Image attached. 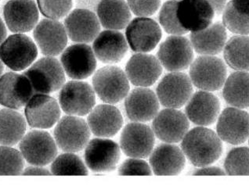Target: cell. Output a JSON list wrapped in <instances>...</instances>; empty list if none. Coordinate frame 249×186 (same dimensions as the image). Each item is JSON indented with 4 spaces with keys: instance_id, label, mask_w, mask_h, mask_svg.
<instances>
[{
    "instance_id": "19",
    "label": "cell",
    "mask_w": 249,
    "mask_h": 186,
    "mask_svg": "<svg viewBox=\"0 0 249 186\" xmlns=\"http://www.w3.org/2000/svg\"><path fill=\"white\" fill-rule=\"evenodd\" d=\"M60 116L58 102L47 94H35L25 106V117L33 128H51L58 122Z\"/></svg>"
},
{
    "instance_id": "12",
    "label": "cell",
    "mask_w": 249,
    "mask_h": 186,
    "mask_svg": "<svg viewBox=\"0 0 249 186\" xmlns=\"http://www.w3.org/2000/svg\"><path fill=\"white\" fill-rule=\"evenodd\" d=\"M161 29L155 20L138 17L127 25L125 38L131 50L136 52H150L161 41Z\"/></svg>"
},
{
    "instance_id": "3",
    "label": "cell",
    "mask_w": 249,
    "mask_h": 186,
    "mask_svg": "<svg viewBox=\"0 0 249 186\" xmlns=\"http://www.w3.org/2000/svg\"><path fill=\"white\" fill-rule=\"evenodd\" d=\"M92 85L99 98L109 104L120 102L129 94V79L119 67L106 66L97 70Z\"/></svg>"
},
{
    "instance_id": "18",
    "label": "cell",
    "mask_w": 249,
    "mask_h": 186,
    "mask_svg": "<svg viewBox=\"0 0 249 186\" xmlns=\"http://www.w3.org/2000/svg\"><path fill=\"white\" fill-rule=\"evenodd\" d=\"M35 41L42 54L56 56L65 50L68 34L64 25L58 20L44 19L35 27Z\"/></svg>"
},
{
    "instance_id": "25",
    "label": "cell",
    "mask_w": 249,
    "mask_h": 186,
    "mask_svg": "<svg viewBox=\"0 0 249 186\" xmlns=\"http://www.w3.org/2000/svg\"><path fill=\"white\" fill-rule=\"evenodd\" d=\"M127 116L136 122L153 120L159 110L157 95L146 87H140L127 95L124 101Z\"/></svg>"
},
{
    "instance_id": "44",
    "label": "cell",
    "mask_w": 249,
    "mask_h": 186,
    "mask_svg": "<svg viewBox=\"0 0 249 186\" xmlns=\"http://www.w3.org/2000/svg\"><path fill=\"white\" fill-rule=\"evenodd\" d=\"M211 5L215 14H220L227 5V0H206Z\"/></svg>"
},
{
    "instance_id": "15",
    "label": "cell",
    "mask_w": 249,
    "mask_h": 186,
    "mask_svg": "<svg viewBox=\"0 0 249 186\" xmlns=\"http://www.w3.org/2000/svg\"><path fill=\"white\" fill-rule=\"evenodd\" d=\"M216 131L222 141L242 144L249 138V113L233 106L226 108L218 118Z\"/></svg>"
},
{
    "instance_id": "27",
    "label": "cell",
    "mask_w": 249,
    "mask_h": 186,
    "mask_svg": "<svg viewBox=\"0 0 249 186\" xmlns=\"http://www.w3.org/2000/svg\"><path fill=\"white\" fill-rule=\"evenodd\" d=\"M91 132L101 138L112 137L119 132L123 124V118L119 109L112 104H101L89 114L87 119Z\"/></svg>"
},
{
    "instance_id": "24",
    "label": "cell",
    "mask_w": 249,
    "mask_h": 186,
    "mask_svg": "<svg viewBox=\"0 0 249 186\" xmlns=\"http://www.w3.org/2000/svg\"><path fill=\"white\" fill-rule=\"evenodd\" d=\"M215 11L206 0H180L177 17L187 32H198L211 25Z\"/></svg>"
},
{
    "instance_id": "33",
    "label": "cell",
    "mask_w": 249,
    "mask_h": 186,
    "mask_svg": "<svg viewBox=\"0 0 249 186\" xmlns=\"http://www.w3.org/2000/svg\"><path fill=\"white\" fill-rule=\"evenodd\" d=\"M223 24L234 34H249V0H231L223 11Z\"/></svg>"
},
{
    "instance_id": "10",
    "label": "cell",
    "mask_w": 249,
    "mask_h": 186,
    "mask_svg": "<svg viewBox=\"0 0 249 186\" xmlns=\"http://www.w3.org/2000/svg\"><path fill=\"white\" fill-rule=\"evenodd\" d=\"M158 59L171 72L186 70L193 62V46L186 37L171 35L159 47Z\"/></svg>"
},
{
    "instance_id": "28",
    "label": "cell",
    "mask_w": 249,
    "mask_h": 186,
    "mask_svg": "<svg viewBox=\"0 0 249 186\" xmlns=\"http://www.w3.org/2000/svg\"><path fill=\"white\" fill-rule=\"evenodd\" d=\"M150 164L157 175H177L184 168L186 156L178 146L165 143L153 150Z\"/></svg>"
},
{
    "instance_id": "47",
    "label": "cell",
    "mask_w": 249,
    "mask_h": 186,
    "mask_svg": "<svg viewBox=\"0 0 249 186\" xmlns=\"http://www.w3.org/2000/svg\"><path fill=\"white\" fill-rule=\"evenodd\" d=\"M173 1H179V0H173Z\"/></svg>"
},
{
    "instance_id": "2",
    "label": "cell",
    "mask_w": 249,
    "mask_h": 186,
    "mask_svg": "<svg viewBox=\"0 0 249 186\" xmlns=\"http://www.w3.org/2000/svg\"><path fill=\"white\" fill-rule=\"evenodd\" d=\"M30 82L35 94H50L65 85V70L53 56L40 59L24 72Z\"/></svg>"
},
{
    "instance_id": "26",
    "label": "cell",
    "mask_w": 249,
    "mask_h": 186,
    "mask_svg": "<svg viewBox=\"0 0 249 186\" xmlns=\"http://www.w3.org/2000/svg\"><path fill=\"white\" fill-rule=\"evenodd\" d=\"M126 38L116 30L99 33L92 45L95 56L105 64H115L124 58L128 51Z\"/></svg>"
},
{
    "instance_id": "14",
    "label": "cell",
    "mask_w": 249,
    "mask_h": 186,
    "mask_svg": "<svg viewBox=\"0 0 249 186\" xmlns=\"http://www.w3.org/2000/svg\"><path fill=\"white\" fill-rule=\"evenodd\" d=\"M121 151L119 145L106 138H94L85 150V161L93 172H109L115 170Z\"/></svg>"
},
{
    "instance_id": "29",
    "label": "cell",
    "mask_w": 249,
    "mask_h": 186,
    "mask_svg": "<svg viewBox=\"0 0 249 186\" xmlns=\"http://www.w3.org/2000/svg\"><path fill=\"white\" fill-rule=\"evenodd\" d=\"M191 45L201 55L215 56L223 51L227 43V30L223 24L216 22L191 34Z\"/></svg>"
},
{
    "instance_id": "8",
    "label": "cell",
    "mask_w": 249,
    "mask_h": 186,
    "mask_svg": "<svg viewBox=\"0 0 249 186\" xmlns=\"http://www.w3.org/2000/svg\"><path fill=\"white\" fill-rule=\"evenodd\" d=\"M192 95L193 83L189 76L180 71L166 74L158 85V99L166 108H180Z\"/></svg>"
},
{
    "instance_id": "13",
    "label": "cell",
    "mask_w": 249,
    "mask_h": 186,
    "mask_svg": "<svg viewBox=\"0 0 249 186\" xmlns=\"http://www.w3.org/2000/svg\"><path fill=\"white\" fill-rule=\"evenodd\" d=\"M63 68L71 78L82 80L92 75L97 68V59L90 46L78 43L63 51L60 57Z\"/></svg>"
},
{
    "instance_id": "5",
    "label": "cell",
    "mask_w": 249,
    "mask_h": 186,
    "mask_svg": "<svg viewBox=\"0 0 249 186\" xmlns=\"http://www.w3.org/2000/svg\"><path fill=\"white\" fill-rule=\"evenodd\" d=\"M38 56V49L32 38L23 33H16L0 45V60L15 71L25 70Z\"/></svg>"
},
{
    "instance_id": "20",
    "label": "cell",
    "mask_w": 249,
    "mask_h": 186,
    "mask_svg": "<svg viewBox=\"0 0 249 186\" xmlns=\"http://www.w3.org/2000/svg\"><path fill=\"white\" fill-rule=\"evenodd\" d=\"M65 28L71 40L79 43H89L100 33L101 24L94 13L85 9H76L67 16Z\"/></svg>"
},
{
    "instance_id": "22",
    "label": "cell",
    "mask_w": 249,
    "mask_h": 186,
    "mask_svg": "<svg viewBox=\"0 0 249 186\" xmlns=\"http://www.w3.org/2000/svg\"><path fill=\"white\" fill-rule=\"evenodd\" d=\"M3 15L11 32H30L38 23V6L34 0H10L5 5Z\"/></svg>"
},
{
    "instance_id": "41",
    "label": "cell",
    "mask_w": 249,
    "mask_h": 186,
    "mask_svg": "<svg viewBox=\"0 0 249 186\" xmlns=\"http://www.w3.org/2000/svg\"><path fill=\"white\" fill-rule=\"evenodd\" d=\"M131 11L138 17L151 16L161 6V0H127Z\"/></svg>"
},
{
    "instance_id": "17",
    "label": "cell",
    "mask_w": 249,
    "mask_h": 186,
    "mask_svg": "<svg viewBox=\"0 0 249 186\" xmlns=\"http://www.w3.org/2000/svg\"><path fill=\"white\" fill-rule=\"evenodd\" d=\"M34 95L33 86L24 74L8 72L0 78V104L2 106L14 110L21 108Z\"/></svg>"
},
{
    "instance_id": "7",
    "label": "cell",
    "mask_w": 249,
    "mask_h": 186,
    "mask_svg": "<svg viewBox=\"0 0 249 186\" xmlns=\"http://www.w3.org/2000/svg\"><path fill=\"white\" fill-rule=\"evenodd\" d=\"M59 102L60 107L69 115L85 116L94 107L95 91L87 82L71 81L60 89Z\"/></svg>"
},
{
    "instance_id": "9",
    "label": "cell",
    "mask_w": 249,
    "mask_h": 186,
    "mask_svg": "<svg viewBox=\"0 0 249 186\" xmlns=\"http://www.w3.org/2000/svg\"><path fill=\"white\" fill-rule=\"evenodd\" d=\"M23 157L35 166H45L56 158L57 147L53 138L44 131H32L20 142Z\"/></svg>"
},
{
    "instance_id": "11",
    "label": "cell",
    "mask_w": 249,
    "mask_h": 186,
    "mask_svg": "<svg viewBox=\"0 0 249 186\" xmlns=\"http://www.w3.org/2000/svg\"><path fill=\"white\" fill-rule=\"evenodd\" d=\"M155 141L152 128L143 123L133 121L123 128L120 146L127 156L133 158H146L152 152Z\"/></svg>"
},
{
    "instance_id": "6",
    "label": "cell",
    "mask_w": 249,
    "mask_h": 186,
    "mask_svg": "<svg viewBox=\"0 0 249 186\" xmlns=\"http://www.w3.org/2000/svg\"><path fill=\"white\" fill-rule=\"evenodd\" d=\"M90 132L83 119L69 115L58 120L54 129L55 141L59 148L65 152H79L88 144Z\"/></svg>"
},
{
    "instance_id": "43",
    "label": "cell",
    "mask_w": 249,
    "mask_h": 186,
    "mask_svg": "<svg viewBox=\"0 0 249 186\" xmlns=\"http://www.w3.org/2000/svg\"><path fill=\"white\" fill-rule=\"evenodd\" d=\"M22 174L25 175H49L51 173L45 168H41V166H36L26 168Z\"/></svg>"
},
{
    "instance_id": "32",
    "label": "cell",
    "mask_w": 249,
    "mask_h": 186,
    "mask_svg": "<svg viewBox=\"0 0 249 186\" xmlns=\"http://www.w3.org/2000/svg\"><path fill=\"white\" fill-rule=\"evenodd\" d=\"M26 123L20 113L14 109L0 110V144L14 146L22 139Z\"/></svg>"
},
{
    "instance_id": "38",
    "label": "cell",
    "mask_w": 249,
    "mask_h": 186,
    "mask_svg": "<svg viewBox=\"0 0 249 186\" xmlns=\"http://www.w3.org/2000/svg\"><path fill=\"white\" fill-rule=\"evenodd\" d=\"M177 1H168L161 6L159 13V22L163 29L172 35H183L187 31L181 25L177 17Z\"/></svg>"
},
{
    "instance_id": "16",
    "label": "cell",
    "mask_w": 249,
    "mask_h": 186,
    "mask_svg": "<svg viewBox=\"0 0 249 186\" xmlns=\"http://www.w3.org/2000/svg\"><path fill=\"white\" fill-rule=\"evenodd\" d=\"M155 135L165 143H177L189 130V119L177 109L166 108L158 113L153 119Z\"/></svg>"
},
{
    "instance_id": "4",
    "label": "cell",
    "mask_w": 249,
    "mask_h": 186,
    "mask_svg": "<svg viewBox=\"0 0 249 186\" xmlns=\"http://www.w3.org/2000/svg\"><path fill=\"white\" fill-rule=\"evenodd\" d=\"M226 64L214 56H199L191 64L190 78L194 85L201 90H219L227 79Z\"/></svg>"
},
{
    "instance_id": "30",
    "label": "cell",
    "mask_w": 249,
    "mask_h": 186,
    "mask_svg": "<svg viewBox=\"0 0 249 186\" xmlns=\"http://www.w3.org/2000/svg\"><path fill=\"white\" fill-rule=\"evenodd\" d=\"M97 11L101 25L109 30H122L130 22L131 10L124 0H101Z\"/></svg>"
},
{
    "instance_id": "40",
    "label": "cell",
    "mask_w": 249,
    "mask_h": 186,
    "mask_svg": "<svg viewBox=\"0 0 249 186\" xmlns=\"http://www.w3.org/2000/svg\"><path fill=\"white\" fill-rule=\"evenodd\" d=\"M120 175H151V169L141 158L128 159L119 168Z\"/></svg>"
},
{
    "instance_id": "31",
    "label": "cell",
    "mask_w": 249,
    "mask_h": 186,
    "mask_svg": "<svg viewBox=\"0 0 249 186\" xmlns=\"http://www.w3.org/2000/svg\"><path fill=\"white\" fill-rule=\"evenodd\" d=\"M223 96L233 107H249V73L242 70L232 73L223 85Z\"/></svg>"
},
{
    "instance_id": "23",
    "label": "cell",
    "mask_w": 249,
    "mask_h": 186,
    "mask_svg": "<svg viewBox=\"0 0 249 186\" xmlns=\"http://www.w3.org/2000/svg\"><path fill=\"white\" fill-rule=\"evenodd\" d=\"M185 112L189 120L196 125L209 126L219 118L220 102L211 92L198 91L188 100Z\"/></svg>"
},
{
    "instance_id": "35",
    "label": "cell",
    "mask_w": 249,
    "mask_h": 186,
    "mask_svg": "<svg viewBox=\"0 0 249 186\" xmlns=\"http://www.w3.org/2000/svg\"><path fill=\"white\" fill-rule=\"evenodd\" d=\"M51 171L56 175H87V168L83 160L73 152H66L53 160Z\"/></svg>"
},
{
    "instance_id": "45",
    "label": "cell",
    "mask_w": 249,
    "mask_h": 186,
    "mask_svg": "<svg viewBox=\"0 0 249 186\" xmlns=\"http://www.w3.org/2000/svg\"><path fill=\"white\" fill-rule=\"evenodd\" d=\"M6 34H7V32H6V26L3 20L0 17V45L4 42L6 38Z\"/></svg>"
},
{
    "instance_id": "34",
    "label": "cell",
    "mask_w": 249,
    "mask_h": 186,
    "mask_svg": "<svg viewBox=\"0 0 249 186\" xmlns=\"http://www.w3.org/2000/svg\"><path fill=\"white\" fill-rule=\"evenodd\" d=\"M223 56L231 68L249 71V36L235 35L230 38L223 49Z\"/></svg>"
},
{
    "instance_id": "39",
    "label": "cell",
    "mask_w": 249,
    "mask_h": 186,
    "mask_svg": "<svg viewBox=\"0 0 249 186\" xmlns=\"http://www.w3.org/2000/svg\"><path fill=\"white\" fill-rule=\"evenodd\" d=\"M38 8L43 16L59 20L67 16L72 8V0H37Z\"/></svg>"
},
{
    "instance_id": "46",
    "label": "cell",
    "mask_w": 249,
    "mask_h": 186,
    "mask_svg": "<svg viewBox=\"0 0 249 186\" xmlns=\"http://www.w3.org/2000/svg\"><path fill=\"white\" fill-rule=\"evenodd\" d=\"M3 64H2V60H0V78L2 76V72H3Z\"/></svg>"
},
{
    "instance_id": "37",
    "label": "cell",
    "mask_w": 249,
    "mask_h": 186,
    "mask_svg": "<svg viewBox=\"0 0 249 186\" xmlns=\"http://www.w3.org/2000/svg\"><path fill=\"white\" fill-rule=\"evenodd\" d=\"M24 157L21 152L10 146H0V175L22 174Z\"/></svg>"
},
{
    "instance_id": "21",
    "label": "cell",
    "mask_w": 249,
    "mask_h": 186,
    "mask_svg": "<svg viewBox=\"0 0 249 186\" xmlns=\"http://www.w3.org/2000/svg\"><path fill=\"white\" fill-rule=\"evenodd\" d=\"M161 72L162 65L159 59L144 52L133 55L125 67L127 78L135 86H151L161 76Z\"/></svg>"
},
{
    "instance_id": "42",
    "label": "cell",
    "mask_w": 249,
    "mask_h": 186,
    "mask_svg": "<svg viewBox=\"0 0 249 186\" xmlns=\"http://www.w3.org/2000/svg\"><path fill=\"white\" fill-rule=\"evenodd\" d=\"M194 175H225L226 172L221 168L214 166L202 167L195 170Z\"/></svg>"
},
{
    "instance_id": "36",
    "label": "cell",
    "mask_w": 249,
    "mask_h": 186,
    "mask_svg": "<svg viewBox=\"0 0 249 186\" xmlns=\"http://www.w3.org/2000/svg\"><path fill=\"white\" fill-rule=\"evenodd\" d=\"M224 168L229 175H249V148L232 149L226 157Z\"/></svg>"
},
{
    "instance_id": "1",
    "label": "cell",
    "mask_w": 249,
    "mask_h": 186,
    "mask_svg": "<svg viewBox=\"0 0 249 186\" xmlns=\"http://www.w3.org/2000/svg\"><path fill=\"white\" fill-rule=\"evenodd\" d=\"M181 148L191 164L202 168L213 164L220 157L223 143L215 132L205 127H197L185 135Z\"/></svg>"
}]
</instances>
